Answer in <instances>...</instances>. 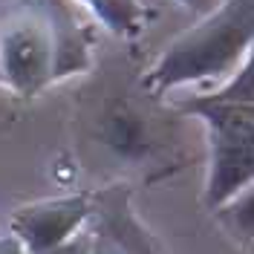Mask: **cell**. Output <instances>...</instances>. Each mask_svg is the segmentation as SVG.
Instances as JSON below:
<instances>
[{
    "mask_svg": "<svg viewBox=\"0 0 254 254\" xmlns=\"http://www.w3.org/2000/svg\"><path fill=\"white\" fill-rule=\"evenodd\" d=\"M93 69V29L69 0H9L0 9V78L20 98Z\"/></svg>",
    "mask_w": 254,
    "mask_h": 254,
    "instance_id": "1",
    "label": "cell"
},
{
    "mask_svg": "<svg viewBox=\"0 0 254 254\" xmlns=\"http://www.w3.org/2000/svg\"><path fill=\"white\" fill-rule=\"evenodd\" d=\"M254 0H220L217 9L196 20V26L176 35L159 61L139 81L147 98H165L179 87L231 78L252 61Z\"/></svg>",
    "mask_w": 254,
    "mask_h": 254,
    "instance_id": "2",
    "label": "cell"
},
{
    "mask_svg": "<svg viewBox=\"0 0 254 254\" xmlns=\"http://www.w3.org/2000/svg\"><path fill=\"white\" fill-rule=\"evenodd\" d=\"M176 110L208 130V179L202 205L214 211L254 185V69L246 61L222 87L176 101Z\"/></svg>",
    "mask_w": 254,
    "mask_h": 254,
    "instance_id": "3",
    "label": "cell"
},
{
    "mask_svg": "<svg viewBox=\"0 0 254 254\" xmlns=\"http://www.w3.org/2000/svg\"><path fill=\"white\" fill-rule=\"evenodd\" d=\"M87 220H90V193L78 190L15 208L9 231L26 246L29 254H41L72 237L78 228L87 225Z\"/></svg>",
    "mask_w": 254,
    "mask_h": 254,
    "instance_id": "4",
    "label": "cell"
},
{
    "mask_svg": "<svg viewBox=\"0 0 254 254\" xmlns=\"http://www.w3.org/2000/svg\"><path fill=\"white\" fill-rule=\"evenodd\" d=\"M133 190L127 182H113L90 190V220L87 225L104 234L119 254H168L159 237L144 225L130 202Z\"/></svg>",
    "mask_w": 254,
    "mask_h": 254,
    "instance_id": "5",
    "label": "cell"
},
{
    "mask_svg": "<svg viewBox=\"0 0 254 254\" xmlns=\"http://www.w3.org/2000/svg\"><path fill=\"white\" fill-rule=\"evenodd\" d=\"M98 142L119 159H139L150 153V125L133 101L113 98L98 116Z\"/></svg>",
    "mask_w": 254,
    "mask_h": 254,
    "instance_id": "6",
    "label": "cell"
},
{
    "mask_svg": "<svg viewBox=\"0 0 254 254\" xmlns=\"http://www.w3.org/2000/svg\"><path fill=\"white\" fill-rule=\"evenodd\" d=\"M93 17L116 38H139L153 20V9L144 0H81Z\"/></svg>",
    "mask_w": 254,
    "mask_h": 254,
    "instance_id": "7",
    "label": "cell"
},
{
    "mask_svg": "<svg viewBox=\"0 0 254 254\" xmlns=\"http://www.w3.org/2000/svg\"><path fill=\"white\" fill-rule=\"evenodd\" d=\"M211 214L220 220V225L237 243L252 246V240H254V185L234 193L231 199H225L222 205H217Z\"/></svg>",
    "mask_w": 254,
    "mask_h": 254,
    "instance_id": "8",
    "label": "cell"
},
{
    "mask_svg": "<svg viewBox=\"0 0 254 254\" xmlns=\"http://www.w3.org/2000/svg\"><path fill=\"white\" fill-rule=\"evenodd\" d=\"M90 243H93V231H90V225H84L72 237H66L64 243H58V246H52L41 254H90Z\"/></svg>",
    "mask_w": 254,
    "mask_h": 254,
    "instance_id": "9",
    "label": "cell"
},
{
    "mask_svg": "<svg viewBox=\"0 0 254 254\" xmlns=\"http://www.w3.org/2000/svg\"><path fill=\"white\" fill-rule=\"evenodd\" d=\"M185 12H190V15H196V17H202L208 15L211 9H217L220 6V0H176Z\"/></svg>",
    "mask_w": 254,
    "mask_h": 254,
    "instance_id": "10",
    "label": "cell"
},
{
    "mask_svg": "<svg viewBox=\"0 0 254 254\" xmlns=\"http://www.w3.org/2000/svg\"><path fill=\"white\" fill-rule=\"evenodd\" d=\"M0 254H29V252H26V246H23L12 231H9V234L0 231Z\"/></svg>",
    "mask_w": 254,
    "mask_h": 254,
    "instance_id": "11",
    "label": "cell"
},
{
    "mask_svg": "<svg viewBox=\"0 0 254 254\" xmlns=\"http://www.w3.org/2000/svg\"><path fill=\"white\" fill-rule=\"evenodd\" d=\"M93 231V228H90ZM90 254H119V249L113 246L110 240L104 237V234H98V231H93V243H90Z\"/></svg>",
    "mask_w": 254,
    "mask_h": 254,
    "instance_id": "12",
    "label": "cell"
},
{
    "mask_svg": "<svg viewBox=\"0 0 254 254\" xmlns=\"http://www.w3.org/2000/svg\"><path fill=\"white\" fill-rule=\"evenodd\" d=\"M0 87H3V78H0Z\"/></svg>",
    "mask_w": 254,
    "mask_h": 254,
    "instance_id": "13",
    "label": "cell"
}]
</instances>
